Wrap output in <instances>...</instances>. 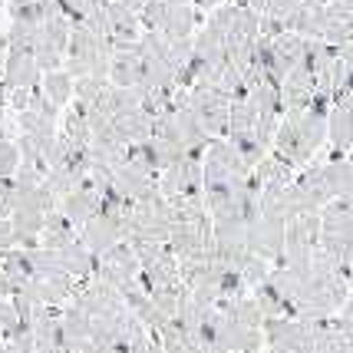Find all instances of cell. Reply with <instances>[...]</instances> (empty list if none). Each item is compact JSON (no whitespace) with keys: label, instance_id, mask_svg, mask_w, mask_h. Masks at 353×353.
Masks as SVG:
<instances>
[{"label":"cell","instance_id":"cell-1","mask_svg":"<svg viewBox=\"0 0 353 353\" xmlns=\"http://www.w3.org/2000/svg\"><path fill=\"white\" fill-rule=\"evenodd\" d=\"M0 79L7 83V90H37L43 73H40V66H37L30 50H7Z\"/></svg>","mask_w":353,"mask_h":353},{"label":"cell","instance_id":"cell-8","mask_svg":"<svg viewBox=\"0 0 353 353\" xmlns=\"http://www.w3.org/2000/svg\"><path fill=\"white\" fill-rule=\"evenodd\" d=\"M321 175H323V188H327L330 201L353 195V165L347 159H340V162L327 159V162H321Z\"/></svg>","mask_w":353,"mask_h":353},{"label":"cell","instance_id":"cell-4","mask_svg":"<svg viewBox=\"0 0 353 353\" xmlns=\"http://www.w3.org/2000/svg\"><path fill=\"white\" fill-rule=\"evenodd\" d=\"M327 142H330V162L347 159L353 149V109L347 106H330L327 112Z\"/></svg>","mask_w":353,"mask_h":353},{"label":"cell","instance_id":"cell-17","mask_svg":"<svg viewBox=\"0 0 353 353\" xmlns=\"http://www.w3.org/2000/svg\"><path fill=\"white\" fill-rule=\"evenodd\" d=\"M17 323H20V317H17L14 304H10V301H0V340L7 337Z\"/></svg>","mask_w":353,"mask_h":353},{"label":"cell","instance_id":"cell-11","mask_svg":"<svg viewBox=\"0 0 353 353\" xmlns=\"http://www.w3.org/2000/svg\"><path fill=\"white\" fill-rule=\"evenodd\" d=\"M225 314H231V317L241 323V327H248V330H261L264 327V314L258 310L254 297H241V301H234Z\"/></svg>","mask_w":353,"mask_h":353},{"label":"cell","instance_id":"cell-5","mask_svg":"<svg viewBox=\"0 0 353 353\" xmlns=\"http://www.w3.org/2000/svg\"><path fill=\"white\" fill-rule=\"evenodd\" d=\"M103 10H106V20H109V37H112V46L136 43L139 37H142L139 14H136V10H129L123 0H109Z\"/></svg>","mask_w":353,"mask_h":353},{"label":"cell","instance_id":"cell-20","mask_svg":"<svg viewBox=\"0 0 353 353\" xmlns=\"http://www.w3.org/2000/svg\"><path fill=\"white\" fill-rule=\"evenodd\" d=\"M3 7H7V0H0V14H3Z\"/></svg>","mask_w":353,"mask_h":353},{"label":"cell","instance_id":"cell-13","mask_svg":"<svg viewBox=\"0 0 353 353\" xmlns=\"http://www.w3.org/2000/svg\"><path fill=\"white\" fill-rule=\"evenodd\" d=\"M238 274H241V281H245L248 291H251V288H258V284H264L271 277V261H264L258 254H248L245 264L238 268Z\"/></svg>","mask_w":353,"mask_h":353},{"label":"cell","instance_id":"cell-9","mask_svg":"<svg viewBox=\"0 0 353 353\" xmlns=\"http://www.w3.org/2000/svg\"><path fill=\"white\" fill-rule=\"evenodd\" d=\"M90 323H92L90 314H83L79 307L70 304L63 310V347L66 350H79V343L90 340Z\"/></svg>","mask_w":353,"mask_h":353},{"label":"cell","instance_id":"cell-2","mask_svg":"<svg viewBox=\"0 0 353 353\" xmlns=\"http://www.w3.org/2000/svg\"><path fill=\"white\" fill-rule=\"evenodd\" d=\"M123 241V218H109V215H96L92 221H86L79 228V245L86 248L90 254H106L112 245Z\"/></svg>","mask_w":353,"mask_h":353},{"label":"cell","instance_id":"cell-10","mask_svg":"<svg viewBox=\"0 0 353 353\" xmlns=\"http://www.w3.org/2000/svg\"><path fill=\"white\" fill-rule=\"evenodd\" d=\"M40 90L50 96L53 106H60V109L73 103V77H70L66 70H50V73H43Z\"/></svg>","mask_w":353,"mask_h":353},{"label":"cell","instance_id":"cell-3","mask_svg":"<svg viewBox=\"0 0 353 353\" xmlns=\"http://www.w3.org/2000/svg\"><path fill=\"white\" fill-rule=\"evenodd\" d=\"M99 208H103V199H99V192L92 188L90 175L79 182L77 192H70L66 199H60V215L70 218V221H73V225H79V228L99 215Z\"/></svg>","mask_w":353,"mask_h":353},{"label":"cell","instance_id":"cell-16","mask_svg":"<svg viewBox=\"0 0 353 353\" xmlns=\"http://www.w3.org/2000/svg\"><path fill=\"white\" fill-rule=\"evenodd\" d=\"M14 195H17L14 179H0V218L14 215Z\"/></svg>","mask_w":353,"mask_h":353},{"label":"cell","instance_id":"cell-18","mask_svg":"<svg viewBox=\"0 0 353 353\" xmlns=\"http://www.w3.org/2000/svg\"><path fill=\"white\" fill-rule=\"evenodd\" d=\"M0 248H14V225H10V218H0Z\"/></svg>","mask_w":353,"mask_h":353},{"label":"cell","instance_id":"cell-19","mask_svg":"<svg viewBox=\"0 0 353 353\" xmlns=\"http://www.w3.org/2000/svg\"><path fill=\"white\" fill-rule=\"evenodd\" d=\"M238 7H248V10H254V14H264V10H268V0H238Z\"/></svg>","mask_w":353,"mask_h":353},{"label":"cell","instance_id":"cell-14","mask_svg":"<svg viewBox=\"0 0 353 353\" xmlns=\"http://www.w3.org/2000/svg\"><path fill=\"white\" fill-rule=\"evenodd\" d=\"M30 112H37V116H43L46 123H57V119H60V106H53V103H50V96H46L43 90H40V86H37V90H30Z\"/></svg>","mask_w":353,"mask_h":353},{"label":"cell","instance_id":"cell-6","mask_svg":"<svg viewBox=\"0 0 353 353\" xmlns=\"http://www.w3.org/2000/svg\"><path fill=\"white\" fill-rule=\"evenodd\" d=\"M199 23V10L192 3H169L165 10V20L159 27V37L165 43H179V40H192V30Z\"/></svg>","mask_w":353,"mask_h":353},{"label":"cell","instance_id":"cell-7","mask_svg":"<svg viewBox=\"0 0 353 353\" xmlns=\"http://www.w3.org/2000/svg\"><path fill=\"white\" fill-rule=\"evenodd\" d=\"M77 238H79V231L70 218H63L60 212H50V215H46V225H43V231H40V248L60 251V248L73 245Z\"/></svg>","mask_w":353,"mask_h":353},{"label":"cell","instance_id":"cell-15","mask_svg":"<svg viewBox=\"0 0 353 353\" xmlns=\"http://www.w3.org/2000/svg\"><path fill=\"white\" fill-rule=\"evenodd\" d=\"M330 103H334V106H347V109H353V66L347 70V77H343V83H340L337 90H334V96H330Z\"/></svg>","mask_w":353,"mask_h":353},{"label":"cell","instance_id":"cell-12","mask_svg":"<svg viewBox=\"0 0 353 353\" xmlns=\"http://www.w3.org/2000/svg\"><path fill=\"white\" fill-rule=\"evenodd\" d=\"M103 86H106V79L99 77H77L73 79V99H77L79 106H96L99 103V96H103Z\"/></svg>","mask_w":353,"mask_h":353}]
</instances>
